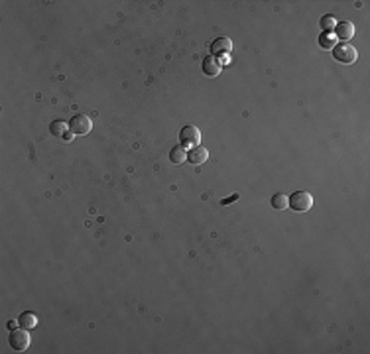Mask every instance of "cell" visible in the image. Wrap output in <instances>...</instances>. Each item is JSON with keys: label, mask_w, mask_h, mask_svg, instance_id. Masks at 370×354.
I'll use <instances>...</instances> for the list:
<instances>
[{"label": "cell", "mask_w": 370, "mask_h": 354, "mask_svg": "<svg viewBox=\"0 0 370 354\" xmlns=\"http://www.w3.org/2000/svg\"><path fill=\"white\" fill-rule=\"evenodd\" d=\"M288 207L296 213H308L313 207V197L308 191H296L292 193V197H288Z\"/></svg>", "instance_id": "6da1fadb"}, {"label": "cell", "mask_w": 370, "mask_h": 354, "mask_svg": "<svg viewBox=\"0 0 370 354\" xmlns=\"http://www.w3.org/2000/svg\"><path fill=\"white\" fill-rule=\"evenodd\" d=\"M333 58L337 59L339 63H345V65H351V63H355L357 61V58H359V54H357V50L351 46V44H337L335 48H333Z\"/></svg>", "instance_id": "7a4b0ae2"}, {"label": "cell", "mask_w": 370, "mask_h": 354, "mask_svg": "<svg viewBox=\"0 0 370 354\" xmlns=\"http://www.w3.org/2000/svg\"><path fill=\"white\" fill-rule=\"evenodd\" d=\"M8 341H10V347L14 351H18V353L28 351V347L32 343V339L28 335V329H14V331H10V339Z\"/></svg>", "instance_id": "3957f363"}, {"label": "cell", "mask_w": 370, "mask_h": 354, "mask_svg": "<svg viewBox=\"0 0 370 354\" xmlns=\"http://www.w3.org/2000/svg\"><path fill=\"white\" fill-rule=\"evenodd\" d=\"M93 128V122L87 115H75L69 120V132H73L75 136H85L89 134Z\"/></svg>", "instance_id": "277c9868"}, {"label": "cell", "mask_w": 370, "mask_h": 354, "mask_svg": "<svg viewBox=\"0 0 370 354\" xmlns=\"http://www.w3.org/2000/svg\"><path fill=\"white\" fill-rule=\"evenodd\" d=\"M180 140H182V144H184L185 148H187V146L195 148V146H199V142H201V132H199V128H195V126H184L182 132H180Z\"/></svg>", "instance_id": "5b68a950"}, {"label": "cell", "mask_w": 370, "mask_h": 354, "mask_svg": "<svg viewBox=\"0 0 370 354\" xmlns=\"http://www.w3.org/2000/svg\"><path fill=\"white\" fill-rule=\"evenodd\" d=\"M233 52V42L229 38H217L211 44V56L215 58H227Z\"/></svg>", "instance_id": "8992f818"}, {"label": "cell", "mask_w": 370, "mask_h": 354, "mask_svg": "<svg viewBox=\"0 0 370 354\" xmlns=\"http://www.w3.org/2000/svg\"><path fill=\"white\" fill-rule=\"evenodd\" d=\"M353 36H355V26H353V22H349V20L337 22V26H335V38H337V40H341V42L347 44Z\"/></svg>", "instance_id": "52a82bcc"}, {"label": "cell", "mask_w": 370, "mask_h": 354, "mask_svg": "<svg viewBox=\"0 0 370 354\" xmlns=\"http://www.w3.org/2000/svg\"><path fill=\"white\" fill-rule=\"evenodd\" d=\"M201 69H203L205 75L217 77L221 73V69H223V63H221V59L215 58V56H207V58L203 59V63H201Z\"/></svg>", "instance_id": "ba28073f"}, {"label": "cell", "mask_w": 370, "mask_h": 354, "mask_svg": "<svg viewBox=\"0 0 370 354\" xmlns=\"http://www.w3.org/2000/svg\"><path fill=\"white\" fill-rule=\"evenodd\" d=\"M207 158H209V152H207V148H203V146H195V148H191V150L187 152V162L193 164V166L205 164Z\"/></svg>", "instance_id": "9c48e42d"}, {"label": "cell", "mask_w": 370, "mask_h": 354, "mask_svg": "<svg viewBox=\"0 0 370 354\" xmlns=\"http://www.w3.org/2000/svg\"><path fill=\"white\" fill-rule=\"evenodd\" d=\"M18 325L22 327V329H34L36 325H38V315L36 313H32V311H24L22 315H20V319H18Z\"/></svg>", "instance_id": "30bf717a"}, {"label": "cell", "mask_w": 370, "mask_h": 354, "mask_svg": "<svg viewBox=\"0 0 370 354\" xmlns=\"http://www.w3.org/2000/svg\"><path fill=\"white\" fill-rule=\"evenodd\" d=\"M187 160V152H185L184 146H176L170 150V162L172 164H184Z\"/></svg>", "instance_id": "8fae6325"}, {"label": "cell", "mask_w": 370, "mask_h": 354, "mask_svg": "<svg viewBox=\"0 0 370 354\" xmlns=\"http://www.w3.org/2000/svg\"><path fill=\"white\" fill-rule=\"evenodd\" d=\"M319 46H321L323 50H333V48L337 46V38H335L331 32H323V34L319 36Z\"/></svg>", "instance_id": "7c38bea8"}, {"label": "cell", "mask_w": 370, "mask_h": 354, "mask_svg": "<svg viewBox=\"0 0 370 354\" xmlns=\"http://www.w3.org/2000/svg\"><path fill=\"white\" fill-rule=\"evenodd\" d=\"M272 209H276V211H284V209H288V197L284 195V193H276L274 197H272Z\"/></svg>", "instance_id": "4fadbf2b"}, {"label": "cell", "mask_w": 370, "mask_h": 354, "mask_svg": "<svg viewBox=\"0 0 370 354\" xmlns=\"http://www.w3.org/2000/svg\"><path fill=\"white\" fill-rule=\"evenodd\" d=\"M69 128V124H65V122H62V120H54L52 124H50V132L54 134V136H60V134H65V130Z\"/></svg>", "instance_id": "5bb4252c"}, {"label": "cell", "mask_w": 370, "mask_h": 354, "mask_svg": "<svg viewBox=\"0 0 370 354\" xmlns=\"http://www.w3.org/2000/svg\"><path fill=\"white\" fill-rule=\"evenodd\" d=\"M319 24H321L323 32H329V30H333V28L337 26V22H335V16H331V14H329V16H323Z\"/></svg>", "instance_id": "9a60e30c"}, {"label": "cell", "mask_w": 370, "mask_h": 354, "mask_svg": "<svg viewBox=\"0 0 370 354\" xmlns=\"http://www.w3.org/2000/svg\"><path fill=\"white\" fill-rule=\"evenodd\" d=\"M239 197H241V195H239V193H235L233 197H227V199H223V201H221V205H229V203H235V201H239Z\"/></svg>", "instance_id": "2e32d148"}, {"label": "cell", "mask_w": 370, "mask_h": 354, "mask_svg": "<svg viewBox=\"0 0 370 354\" xmlns=\"http://www.w3.org/2000/svg\"><path fill=\"white\" fill-rule=\"evenodd\" d=\"M73 136H75V134H73V132H65V134H63V138H65V140H71V138H73Z\"/></svg>", "instance_id": "e0dca14e"}, {"label": "cell", "mask_w": 370, "mask_h": 354, "mask_svg": "<svg viewBox=\"0 0 370 354\" xmlns=\"http://www.w3.org/2000/svg\"><path fill=\"white\" fill-rule=\"evenodd\" d=\"M8 329H10V331H14V329H16V323H14V321H10V323H8Z\"/></svg>", "instance_id": "ac0fdd59"}]
</instances>
